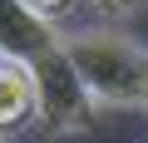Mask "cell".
Here are the masks:
<instances>
[{"mask_svg": "<svg viewBox=\"0 0 148 143\" xmlns=\"http://www.w3.org/2000/svg\"><path fill=\"white\" fill-rule=\"evenodd\" d=\"M35 118V69L0 54V133Z\"/></svg>", "mask_w": 148, "mask_h": 143, "instance_id": "obj_4", "label": "cell"}, {"mask_svg": "<svg viewBox=\"0 0 148 143\" xmlns=\"http://www.w3.org/2000/svg\"><path fill=\"white\" fill-rule=\"evenodd\" d=\"M30 69H35V118H40L45 133H79V128L94 123L99 104L89 99V89L79 84V74L69 69L64 44L54 54H45L40 64H30Z\"/></svg>", "mask_w": 148, "mask_h": 143, "instance_id": "obj_2", "label": "cell"}, {"mask_svg": "<svg viewBox=\"0 0 148 143\" xmlns=\"http://www.w3.org/2000/svg\"><path fill=\"white\" fill-rule=\"evenodd\" d=\"M94 10H104V15H133L138 5H148V0H89Z\"/></svg>", "mask_w": 148, "mask_h": 143, "instance_id": "obj_6", "label": "cell"}, {"mask_svg": "<svg viewBox=\"0 0 148 143\" xmlns=\"http://www.w3.org/2000/svg\"><path fill=\"white\" fill-rule=\"evenodd\" d=\"M64 59L94 104H148V49L119 30H79L64 40Z\"/></svg>", "mask_w": 148, "mask_h": 143, "instance_id": "obj_1", "label": "cell"}, {"mask_svg": "<svg viewBox=\"0 0 148 143\" xmlns=\"http://www.w3.org/2000/svg\"><path fill=\"white\" fill-rule=\"evenodd\" d=\"M20 5H25V10H35L40 20H49V25H54L59 15H69V5H74V0H20Z\"/></svg>", "mask_w": 148, "mask_h": 143, "instance_id": "obj_5", "label": "cell"}, {"mask_svg": "<svg viewBox=\"0 0 148 143\" xmlns=\"http://www.w3.org/2000/svg\"><path fill=\"white\" fill-rule=\"evenodd\" d=\"M64 40L49 20H40L35 10H25L20 0H0V54L20 59V64H40L45 54H54Z\"/></svg>", "mask_w": 148, "mask_h": 143, "instance_id": "obj_3", "label": "cell"}]
</instances>
